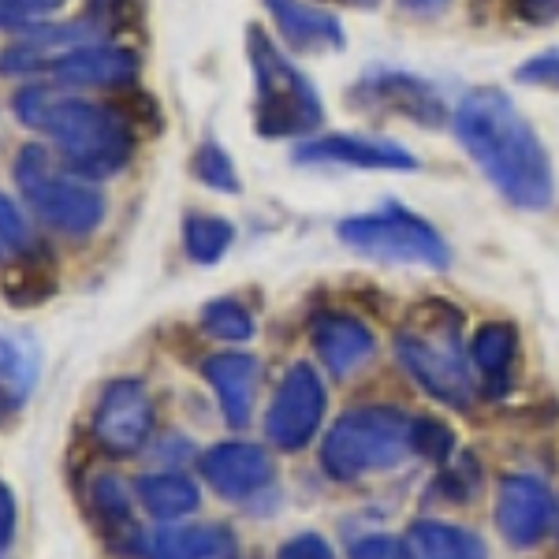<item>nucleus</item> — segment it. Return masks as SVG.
I'll return each instance as SVG.
<instances>
[{"instance_id": "1", "label": "nucleus", "mask_w": 559, "mask_h": 559, "mask_svg": "<svg viewBox=\"0 0 559 559\" xmlns=\"http://www.w3.org/2000/svg\"><path fill=\"white\" fill-rule=\"evenodd\" d=\"M459 146L515 210L545 213L556 198L552 160L537 131L500 86H474L452 112Z\"/></svg>"}, {"instance_id": "2", "label": "nucleus", "mask_w": 559, "mask_h": 559, "mask_svg": "<svg viewBox=\"0 0 559 559\" xmlns=\"http://www.w3.org/2000/svg\"><path fill=\"white\" fill-rule=\"evenodd\" d=\"M12 108L31 131L57 146V157L83 179H108L128 168L139 146L131 120L116 105H97L64 86L31 83L15 90Z\"/></svg>"}, {"instance_id": "3", "label": "nucleus", "mask_w": 559, "mask_h": 559, "mask_svg": "<svg viewBox=\"0 0 559 559\" xmlns=\"http://www.w3.org/2000/svg\"><path fill=\"white\" fill-rule=\"evenodd\" d=\"M247 57L254 68V131L261 139H302L324 120L321 94L258 23L247 26Z\"/></svg>"}, {"instance_id": "4", "label": "nucleus", "mask_w": 559, "mask_h": 559, "mask_svg": "<svg viewBox=\"0 0 559 559\" xmlns=\"http://www.w3.org/2000/svg\"><path fill=\"white\" fill-rule=\"evenodd\" d=\"M15 187L23 202L41 216L49 228L71 239H86L105 221V194L90 179L75 176L60 157H52L41 142H31L15 153Z\"/></svg>"}, {"instance_id": "5", "label": "nucleus", "mask_w": 559, "mask_h": 559, "mask_svg": "<svg viewBox=\"0 0 559 559\" xmlns=\"http://www.w3.org/2000/svg\"><path fill=\"white\" fill-rule=\"evenodd\" d=\"M411 452V418L400 407H355L329 429L321 466L336 481L392 471Z\"/></svg>"}, {"instance_id": "6", "label": "nucleus", "mask_w": 559, "mask_h": 559, "mask_svg": "<svg viewBox=\"0 0 559 559\" xmlns=\"http://www.w3.org/2000/svg\"><path fill=\"white\" fill-rule=\"evenodd\" d=\"M459 321L463 318L455 310L440 324H421L414 318L407 329L395 332V358L411 373V381L437 403L471 411L477 400V381L459 347Z\"/></svg>"}, {"instance_id": "7", "label": "nucleus", "mask_w": 559, "mask_h": 559, "mask_svg": "<svg viewBox=\"0 0 559 559\" xmlns=\"http://www.w3.org/2000/svg\"><path fill=\"white\" fill-rule=\"evenodd\" d=\"M340 242L362 258L388 261V265H429L448 269L452 250L440 231L400 202H384L381 210L340 221Z\"/></svg>"}, {"instance_id": "8", "label": "nucleus", "mask_w": 559, "mask_h": 559, "mask_svg": "<svg viewBox=\"0 0 559 559\" xmlns=\"http://www.w3.org/2000/svg\"><path fill=\"white\" fill-rule=\"evenodd\" d=\"M324 407H329V395H324L321 373L310 362H295L280 381L273 403H269L265 437L280 452H299L321 429Z\"/></svg>"}, {"instance_id": "9", "label": "nucleus", "mask_w": 559, "mask_h": 559, "mask_svg": "<svg viewBox=\"0 0 559 559\" xmlns=\"http://www.w3.org/2000/svg\"><path fill=\"white\" fill-rule=\"evenodd\" d=\"M347 105L362 108L369 116H403L421 128H440L444 123V97L432 90L426 79L407 75V71H373L362 75L347 90Z\"/></svg>"}, {"instance_id": "10", "label": "nucleus", "mask_w": 559, "mask_h": 559, "mask_svg": "<svg viewBox=\"0 0 559 559\" xmlns=\"http://www.w3.org/2000/svg\"><path fill=\"white\" fill-rule=\"evenodd\" d=\"M153 432V400L139 377H116L94 407V440L108 455H134Z\"/></svg>"}, {"instance_id": "11", "label": "nucleus", "mask_w": 559, "mask_h": 559, "mask_svg": "<svg viewBox=\"0 0 559 559\" xmlns=\"http://www.w3.org/2000/svg\"><path fill=\"white\" fill-rule=\"evenodd\" d=\"M496 526L515 548H534L556 526V496L540 477L508 474L496 489Z\"/></svg>"}, {"instance_id": "12", "label": "nucleus", "mask_w": 559, "mask_h": 559, "mask_svg": "<svg viewBox=\"0 0 559 559\" xmlns=\"http://www.w3.org/2000/svg\"><path fill=\"white\" fill-rule=\"evenodd\" d=\"M299 165H347L366 168V173H414L421 160L400 142L388 139H366V134H324V139H310L295 150Z\"/></svg>"}, {"instance_id": "13", "label": "nucleus", "mask_w": 559, "mask_h": 559, "mask_svg": "<svg viewBox=\"0 0 559 559\" xmlns=\"http://www.w3.org/2000/svg\"><path fill=\"white\" fill-rule=\"evenodd\" d=\"M49 75L64 90H131L139 83V57L131 49H123V45H75V49L60 52V57H49Z\"/></svg>"}, {"instance_id": "14", "label": "nucleus", "mask_w": 559, "mask_h": 559, "mask_svg": "<svg viewBox=\"0 0 559 559\" xmlns=\"http://www.w3.org/2000/svg\"><path fill=\"white\" fill-rule=\"evenodd\" d=\"M198 466H202V477L210 481V489L221 492L224 500L254 496L273 481V459H269V452L261 444H242V440L213 444Z\"/></svg>"}, {"instance_id": "15", "label": "nucleus", "mask_w": 559, "mask_h": 559, "mask_svg": "<svg viewBox=\"0 0 559 559\" xmlns=\"http://www.w3.org/2000/svg\"><path fill=\"white\" fill-rule=\"evenodd\" d=\"M202 377L221 400L224 421L231 429H247L254 418V400L261 384V362L247 350H221L202 362Z\"/></svg>"}, {"instance_id": "16", "label": "nucleus", "mask_w": 559, "mask_h": 559, "mask_svg": "<svg viewBox=\"0 0 559 559\" xmlns=\"http://www.w3.org/2000/svg\"><path fill=\"white\" fill-rule=\"evenodd\" d=\"M310 340H313V350L321 355L324 369H329L332 377H340V381H344V377H355L358 369L377 355L373 332H369L358 318L336 313V310L313 318Z\"/></svg>"}, {"instance_id": "17", "label": "nucleus", "mask_w": 559, "mask_h": 559, "mask_svg": "<svg viewBox=\"0 0 559 559\" xmlns=\"http://www.w3.org/2000/svg\"><path fill=\"white\" fill-rule=\"evenodd\" d=\"M280 38L295 52H340L347 45V34L332 12H321L302 0H265Z\"/></svg>"}, {"instance_id": "18", "label": "nucleus", "mask_w": 559, "mask_h": 559, "mask_svg": "<svg viewBox=\"0 0 559 559\" xmlns=\"http://www.w3.org/2000/svg\"><path fill=\"white\" fill-rule=\"evenodd\" d=\"M236 552V534L216 522L205 526H165L139 540L142 559H228Z\"/></svg>"}, {"instance_id": "19", "label": "nucleus", "mask_w": 559, "mask_h": 559, "mask_svg": "<svg viewBox=\"0 0 559 559\" xmlns=\"http://www.w3.org/2000/svg\"><path fill=\"white\" fill-rule=\"evenodd\" d=\"M41 358L31 340L0 336V429L15 426L23 414V403L31 400L38 384Z\"/></svg>"}, {"instance_id": "20", "label": "nucleus", "mask_w": 559, "mask_h": 559, "mask_svg": "<svg viewBox=\"0 0 559 559\" xmlns=\"http://www.w3.org/2000/svg\"><path fill=\"white\" fill-rule=\"evenodd\" d=\"M403 545H407L411 559H489V548H485L481 537L440 519L411 522Z\"/></svg>"}, {"instance_id": "21", "label": "nucleus", "mask_w": 559, "mask_h": 559, "mask_svg": "<svg viewBox=\"0 0 559 559\" xmlns=\"http://www.w3.org/2000/svg\"><path fill=\"white\" fill-rule=\"evenodd\" d=\"M471 358L477 373L489 381V392H500L511 381V366L519 358V332L508 321H489L474 332L471 340Z\"/></svg>"}, {"instance_id": "22", "label": "nucleus", "mask_w": 559, "mask_h": 559, "mask_svg": "<svg viewBox=\"0 0 559 559\" xmlns=\"http://www.w3.org/2000/svg\"><path fill=\"white\" fill-rule=\"evenodd\" d=\"M139 500L142 508L150 511L153 519L160 522H176L202 503V492L198 485L191 481L187 474H176V471H165V474H146L139 481Z\"/></svg>"}, {"instance_id": "23", "label": "nucleus", "mask_w": 559, "mask_h": 559, "mask_svg": "<svg viewBox=\"0 0 559 559\" xmlns=\"http://www.w3.org/2000/svg\"><path fill=\"white\" fill-rule=\"evenodd\" d=\"M231 242H236V228L224 216L194 213L183 221V250L198 265H216L231 250Z\"/></svg>"}, {"instance_id": "24", "label": "nucleus", "mask_w": 559, "mask_h": 559, "mask_svg": "<svg viewBox=\"0 0 559 559\" xmlns=\"http://www.w3.org/2000/svg\"><path fill=\"white\" fill-rule=\"evenodd\" d=\"M191 173L198 183L213 187L221 194H239L242 183H239V173H236V160L221 150L216 139H205L202 146L194 150V160H191Z\"/></svg>"}, {"instance_id": "25", "label": "nucleus", "mask_w": 559, "mask_h": 559, "mask_svg": "<svg viewBox=\"0 0 559 559\" xmlns=\"http://www.w3.org/2000/svg\"><path fill=\"white\" fill-rule=\"evenodd\" d=\"M202 329L210 336L224 340V344H242V340L254 336V318L250 310L236 299H213L202 310Z\"/></svg>"}, {"instance_id": "26", "label": "nucleus", "mask_w": 559, "mask_h": 559, "mask_svg": "<svg viewBox=\"0 0 559 559\" xmlns=\"http://www.w3.org/2000/svg\"><path fill=\"white\" fill-rule=\"evenodd\" d=\"M90 511L105 526H123L131 519V492L116 474H102L90 481Z\"/></svg>"}, {"instance_id": "27", "label": "nucleus", "mask_w": 559, "mask_h": 559, "mask_svg": "<svg viewBox=\"0 0 559 559\" xmlns=\"http://www.w3.org/2000/svg\"><path fill=\"white\" fill-rule=\"evenodd\" d=\"M52 292H57V280H52V273H45L41 265H34V261H26L20 273L4 284V295L12 306H38Z\"/></svg>"}, {"instance_id": "28", "label": "nucleus", "mask_w": 559, "mask_h": 559, "mask_svg": "<svg viewBox=\"0 0 559 559\" xmlns=\"http://www.w3.org/2000/svg\"><path fill=\"white\" fill-rule=\"evenodd\" d=\"M411 452L444 463L455 452V432L437 418H411Z\"/></svg>"}, {"instance_id": "29", "label": "nucleus", "mask_w": 559, "mask_h": 559, "mask_svg": "<svg viewBox=\"0 0 559 559\" xmlns=\"http://www.w3.org/2000/svg\"><path fill=\"white\" fill-rule=\"evenodd\" d=\"M0 242L12 250V258L31 254L34 250V236H31V228H26L23 213L15 210V202H8L4 194H0Z\"/></svg>"}, {"instance_id": "30", "label": "nucleus", "mask_w": 559, "mask_h": 559, "mask_svg": "<svg viewBox=\"0 0 559 559\" xmlns=\"http://www.w3.org/2000/svg\"><path fill=\"white\" fill-rule=\"evenodd\" d=\"M60 0H0V31H31Z\"/></svg>"}, {"instance_id": "31", "label": "nucleus", "mask_w": 559, "mask_h": 559, "mask_svg": "<svg viewBox=\"0 0 559 559\" xmlns=\"http://www.w3.org/2000/svg\"><path fill=\"white\" fill-rule=\"evenodd\" d=\"M515 79L526 86H540V90H559V49L537 52L534 60L515 68Z\"/></svg>"}, {"instance_id": "32", "label": "nucleus", "mask_w": 559, "mask_h": 559, "mask_svg": "<svg viewBox=\"0 0 559 559\" xmlns=\"http://www.w3.org/2000/svg\"><path fill=\"white\" fill-rule=\"evenodd\" d=\"M477 485H481V466L471 455H463V463L444 471V492L452 503H466L477 492Z\"/></svg>"}, {"instance_id": "33", "label": "nucleus", "mask_w": 559, "mask_h": 559, "mask_svg": "<svg viewBox=\"0 0 559 559\" xmlns=\"http://www.w3.org/2000/svg\"><path fill=\"white\" fill-rule=\"evenodd\" d=\"M350 559H407V545L388 534H373L350 545Z\"/></svg>"}, {"instance_id": "34", "label": "nucleus", "mask_w": 559, "mask_h": 559, "mask_svg": "<svg viewBox=\"0 0 559 559\" xmlns=\"http://www.w3.org/2000/svg\"><path fill=\"white\" fill-rule=\"evenodd\" d=\"M280 559H336V552L321 534H299L280 545Z\"/></svg>"}, {"instance_id": "35", "label": "nucleus", "mask_w": 559, "mask_h": 559, "mask_svg": "<svg viewBox=\"0 0 559 559\" xmlns=\"http://www.w3.org/2000/svg\"><path fill=\"white\" fill-rule=\"evenodd\" d=\"M511 12L530 26H548L559 20V0H511Z\"/></svg>"}, {"instance_id": "36", "label": "nucleus", "mask_w": 559, "mask_h": 559, "mask_svg": "<svg viewBox=\"0 0 559 559\" xmlns=\"http://www.w3.org/2000/svg\"><path fill=\"white\" fill-rule=\"evenodd\" d=\"M15 526H20V508H15V492L0 481V556L12 548L15 540Z\"/></svg>"}, {"instance_id": "37", "label": "nucleus", "mask_w": 559, "mask_h": 559, "mask_svg": "<svg viewBox=\"0 0 559 559\" xmlns=\"http://www.w3.org/2000/svg\"><path fill=\"white\" fill-rule=\"evenodd\" d=\"M400 4L411 8V12H418V15H440L452 0H400Z\"/></svg>"}, {"instance_id": "38", "label": "nucleus", "mask_w": 559, "mask_h": 559, "mask_svg": "<svg viewBox=\"0 0 559 559\" xmlns=\"http://www.w3.org/2000/svg\"><path fill=\"white\" fill-rule=\"evenodd\" d=\"M8 258H12V250H8L4 242H0V261H8Z\"/></svg>"}, {"instance_id": "39", "label": "nucleus", "mask_w": 559, "mask_h": 559, "mask_svg": "<svg viewBox=\"0 0 559 559\" xmlns=\"http://www.w3.org/2000/svg\"><path fill=\"white\" fill-rule=\"evenodd\" d=\"M552 530H556V540H559V515H556V526Z\"/></svg>"}]
</instances>
